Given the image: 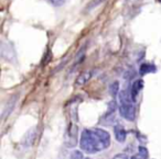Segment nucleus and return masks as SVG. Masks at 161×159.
Instances as JSON below:
<instances>
[{"label":"nucleus","mask_w":161,"mask_h":159,"mask_svg":"<svg viewBox=\"0 0 161 159\" xmlns=\"http://www.w3.org/2000/svg\"><path fill=\"white\" fill-rule=\"evenodd\" d=\"M111 145L109 133L101 128L84 130L81 134L79 146L82 150L88 154H96L98 151L108 148Z\"/></svg>","instance_id":"f257e3e1"},{"label":"nucleus","mask_w":161,"mask_h":159,"mask_svg":"<svg viewBox=\"0 0 161 159\" xmlns=\"http://www.w3.org/2000/svg\"><path fill=\"white\" fill-rule=\"evenodd\" d=\"M119 113L126 121L133 122L136 118V108L133 104H120Z\"/></svg>","instance_id":"f03ea898"},{"label":"nucleus","mask_w":161,"mask_h":159,"mask_svg":"<svg viewBox=\"0 0 161 159\" xmlns=\"http://www.w3.org/2000/svg\"><path fill=\"white\" fill-rule=\"evenodd\" d=\"M65 144L67 147H74L77 145V128L74 125H70L65 135Z\"/></svg>","instance_id":"7ed1b4c3"},{"label":"nucleus","mask_w":161,"mask_h":159,"mask_svg":"<svg viewBox=\"0 0 161 159\" xmlns=\"http://www.w3.org/2000/svg\"><path fill=\"white\" fill-rule=\"evenodd\" d=\"M18 100V95H13L12 98H10L9 101L6 103L5 108H4V111H2V118H6L8 115H9L11 112H12V110L13 108L16 106V102Z\"/></svg>","instance_id":"20e7f679"},{"label":"nucleus","mask_w":161,"mask_h":159,"mask_svg":"<svg viewBox=\"0 0 161 159\" xmlns=\"http://www.w3.org/2000/svg\"><path fill=\"white\" fill-rule=\"evenodd\" d=\"M92 76H93V73L91 70H86V71L82 73L77 78H76V80H75V86L76 87L84 86L86 82L89 81V79L92 78Z\"/></svg>","instance_id":"39448f33"},{"label":"nucleus","mask_w":161,"mask_h":159,"mask_svg":"<svg viewBox=\"0 0 161 159\" xmlns=\"http://www.w3.org/2000/svg\"><path fill=\"white\" fill-rule=\"evenodd\" d=\"M143 81L141 79H138V80H136V81L133 83L131 89H130V95H131V99H133V102L136 101L139 91L143 89Z\"/></svg>","instance_id":"423d86ee"},{"label":"nucleus","mask_w":161,"mask_h":159,"mask_svg":"<svg viewBox=\"0 0 161 159\" xmlns=\"http://www.w3.org/2000/svg\"><path fill=\"white\" fill-rule=\"evenodd\" d=\"M114 132H115L116 139L118 141L124 143V141H126V135H127V133H126L124 127H121L120 125H116L115 128H114Z\"/></svg>","instance_id":"0eeeda50"},{"label":"nucleus","mask_w":161,"mask_h":159,"mask_svg":"<svg viewBox=\"0 0 161 159\" xmlns=\"http://www.w3.org/2000/svg\"><path fill=\"white\" fill-rule=\"evenodd\" d=\"M120 104H133V99L129 90H123L119 95Z\"/></svg>","instance_id":"6e6552de"},{"label":"nucleus","mask_w":161,"mask_h":159,"mask_svg":"<svg viewBox=\"0 0 161 159\" xmlns=\"http://www.w3.org/2000/svg\"><path fill=\"white\" fill-rule=\"evenodd\" d=\"M35 137H37L35 130H34V128L30 130V131L26 134V136H24V141H23L24 146H31L32 145L33 141H34V139H35Z\"/></svg>","instance_id":"1a4fd4ad"},{"label":"nucleus","mask_w":161,"mask_h":159,"mask_svg":"<svg viewBox=\"0 0 161 159\" xmlns=\"http://www.w3.org/2000/svg\"><path fill=\"white\" fill-rule=\"evenodd\" d=\"M105 0H92L91 2H88L87 6H86V8H85V11H91V10L95 9L96 7L98 6H101L103 2H104Z\"/></svg>","instance_id":"9d476101"},{"label":"nucleus","mask_w":161,"mask_h":159,"mask_svg":"<svg viewBox=\"0 0 161 159\" xmlns=\"http://www.w3.org/2000/svg\"><path fill=\"white\" fill-rule=\"evenodd\" d=\"M150 71H155V67L149 65V64H143L140 66V74L141 75H146V74L150 73Z\"/></svg>","instance_id":"9b49d317"},{"label":"nucleus","mask_w":161,"mask_h":159,"mask_svg":"<svg viewBox=\"0 0 161 159\" xmlns=\"http://www.w3.org/2000/svg\"><path fill=\"white\" fill-rule=\"evenodd\" d=\"M118 91H119V82L114 81L109 87V92H111V95L113 97H116L117 93H118Z\"/></svg>","instance_id":"f8f14e48"},{"label":"nucleus","mask_w":161,"mask_h":159,"mask_svg":"<svg viewBox=\"0 0 161 159\" xmlns=\"http://www.w3.org/2000/svg\"><path fill=\"white\" fill-rule=\"evenodd\" d=\"M138 153H139V156H140L143 159H148V149L146 148V147H143V146H139Z\"/></svg>","instance_id":"ddd939ff"},{"label":"nucleus","mask_w":161,"mask_h":159,"mask_svg":"<svg viewBox=\"0 0 161 159\" xmlns=\"http://www.w3.org/2000/svg\"><path fill=\"white\" fill-rule=\"evenodd\" d=\"M71 159H84L83 153L79 150H74L72 155H71Z\"/></svg>","instance_id":"4468645a"},{"label":"nucleus","mask_w":161,"mask_h":159,"mask_svg":"<svg viewBox=\"0 0 161 159\" xmlns=\"http://www.w3.org/2000/svg\"><path fill=\"white\" fill-rule=\"evenodd\" d=\"M49 1L52 5L56 6V7H60V6H62L65 2V0H49Z\"/></svg>","instance_id":"2eb2a0df"},{"label":"nucleus","mask_w":161,"mask_h":159,"mask_svg":"<svg viewBox=\"0 0 161 159\" xmlns=\"http://www.w3.org/2000/svg\"><path fill=\"white\" fill-rule=\"evenodd\" d=\"M108 109H109L108 113H113V112L115 111L116 110V102L115 101H111V102H109V104H108Z\"/></svg>","instance_id":"dca6fc26"},{"label":"nucleus","mask_w":161,"mask_h":159,"mask_svg":"<svg viewBox=\"0 0 161 159\" xmlns=\"http://www.w3.org/2000/svg\"><path fill=\"white\" fill-rule=\"evenodd\" d=\"M113 159H129V158L126 154H118V155H116Z\"/></svg>","instance_id":"f3484780"},{"label":"nucleus","mask_w":161,"mask_h":159,"mask_svg":"<svg viewBox=\"0 0 161 159\" xmlns=\"http://www.w3.org/2000/svg\"><path fill=\"white\" fill-rule=\"evenodd\" d=\"M130 159H143V158H141V157H140V156L138 155V156H133V157H131Z\"/></svg>","instance_id":"a211bd4d"},{"label":"nucleus","mask_w":161,"mask_h":159,"mask_svg":"<svg viewBox=\"0 0 161 159\" xmlns=\"http://www.w3.org/2000/svg\"><path fill=\"white\" fill-rule=\"evenodd\" d=\"M86 159H92V158H86Z\"/></svg>","instance_id":"6ab92c4d"}]
</instances>
